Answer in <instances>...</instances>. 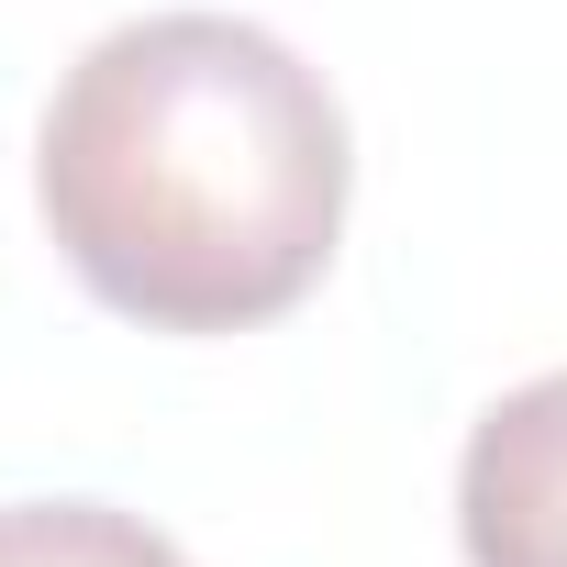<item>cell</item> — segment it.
Segmentation results:
<instances>
[{"mask_svg":"<svg viewBox=\"0 0 567 567\" xmlns=\"http://www.w3.org/2000/svg\"><path fill=\"white\" fill-rule=\"evenodd\" d=\"M346 101L267 23H112L45 101L34 212L79 290L145 334H245L312 301L346 245Z\"/></svg>","mask_w":567,"mask_h":567,"instance_id":"obj_1","label":"cell"},{"mask_svg":"<svg viewBox=\"0 0 567 567\" xmlns=\"http://www.w3.org/2000/svg\"><path fill=\"white\" fill-rule=\"evenodd\" d=\"M456 545L467 567H567V368L478 412L456 456Z\"/></svg>","mask_w":567,"mask_h":567,"instance_id":"obj_2","label":"cell"},{"mask_svg":"<svg viewBox=\"0 0 567 567\" xmlns=\"http://www.w3.org/2000/svg\"><path fill=\"white\" fill-rule=\"evenodd\" d=\"M0 567H189V556L112 501H0Z\"/></svg>","mask_w":567,"mask_h":567,"instance_id":"obj_3","label":"cell"}]
</instances>
